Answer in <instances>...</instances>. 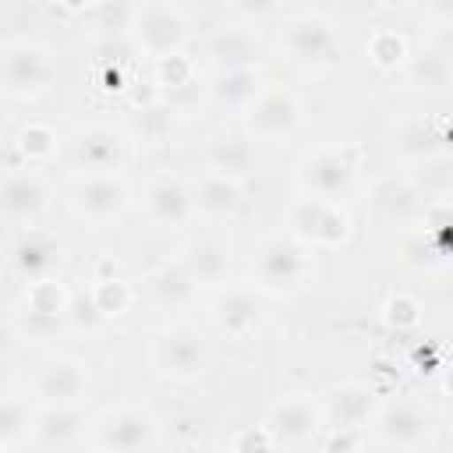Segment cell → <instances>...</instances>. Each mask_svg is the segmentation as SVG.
<instances>
[{
	"instance_id": "484cf974",
	"label": "cell",
	"mask_w": 453,
	"mask_h": 453,
	"mask_svg": "<svg viewBox=\"0 0 453 453\" xmlns=\"http://www.w3.org/2000/svg\"><path fill=\"white\" fill-rule=\"evenodd\" d=\"M11 262H14V269H18L28 283H35V280H46V276L57 273V265H60V248H57V241H50V237L28 230V234H21V241L11 248Z\"/></svg>"
},
{
	"instance_id": "9c48e42d",
	"label": "cell",
	"mask_w": 453,
	"mask_h": 453,
	"mask_svg": "<svg viewBox=\"0 0 453 453\" xmlns=\"http://www.w3.org/2000/svg\"><path fill=\"white\" fill-rule=\"evenodd\" d=\"M159 439V421L145 407H110L92 421V446L106 453H131V449H149Z\"/></svg>"
},
{
	"instance_id": "f546056e",
	"label": "cell",
	"mask_w": 453,
	"mask_h": 453,
	"mask_svg": "<svg viewBox=\"0 0 453 453\" xmlns=\"http://www.w3.org/2000/svg\"><path fill=\"white\" fill-rule=\"evenodd\" d=\"M403 74L414 88H425V92H442L449 81H453V60H446L442 53H435L432 46H421L418 53L407 57L403 64Z\"/></svg>"
},
{
	"instance_id": "277c9868",
	"label": "cell",
	"mask_w": 453,
	"mask_h": 453,
	"mask_svg": "<svg viewBox=\"0 0 453 453\" xmlns=\"http://www.w3.org/2000/svg\"><path fill=\"white\" fill-rule=\"evenodd\" d=\"M280 42H283L287 60L297 64V67H304V71H329L343 57V46H340V35H336L333 21L322 18V14H315V11L294 14L283 25Z\"/></svg>"
},
{
	"instance_id": "ac0fdd59",
	"label": "cell",
	"mask_w": 453,
	"mask_h": 453,
	"mask_svg": "<svg viewBox=\"0 0 453 453\" xmlns=\"http://www.w3.org/2000/svg\"><path fill=\"white\" fill-rule=\"evenodd\" d=\"M145 212L156 226L163 230H180L188 226L195 216H198V205H195V188H188L180 177H152L149 188H145Z\"/></svg>"
},
{
	"instance_id": "2e32d148",
	"label": "cell",
	"mask_w": 453,
	"mask_h": 453,
	"mask_svg": "<svg viewBox=\"0 0 453 453\" xmlns=\"http://www.w3.org/2000/svg\"><path fill=\"white\" fill-rule=\"evenodd\" d=\"M124 159H127L124 134L106 124H88L71 138V166L78 170V177L117 173Z\"/></svg>"
},
{
	"instance_id": "74e56055",
	"label": "cell",
	"mask_w": 453,
	"mask_h": 453,
	"mask_svg": "<svg viewBox=\"0 0 453 453\" xmlns=\"http://www.w3.org/2000/svg\"><path fill=\"white\" fill-rule=\"evenodd\" d=\"M432 21H453V0H425Z\"/></svg>"
},
{
	"instance_id": "8992f818",
	"label": "cell",
	"mask_w": 453,
	"mask_h": 453,
	"mask_svg": "<svg viewBox=\"0 0 453 453\" xmlns=\"http://www.w3.org/2000/svg\"><path fill=\"white\" fill-rule=\"evenodd\" d=\"M294 177H297L301 195L340 202V198L350 195L354 177H357V166H354V156L347 149H340V145H319V149H311V152L301 156Z\"/></svg>"
},
{
	"instance_id": "ba28073f",
	"label": "cell",
	"mask_w": 453,
	"mask_h": 453,
	"mask_svg": "<svg viewBox=\"0 0 453 453\" xmlns=\"http://www.w3.org/2000/svg\"><path fill=\"white\" fill-rule=\"evenodd\" d=\"M241 113H244V131L255 142H287L304 120V106L297 92L283 85H262V92Z\"/></svg>"
},
{
	"instance_id": "8fae6325",
	"label": "cell",
	"mask_w": 453,
	"mask_h": 453,
	"mask_svg": "<svg viewBox=\"0 0 453 453\" xmlns=\"http://www.w3.org/2000/svg\"><path fill=\"white\" fill-rule=\"evenodd\" d=\"M287 230L304 237L308 244L319 248H340L350 237V216L343 212L340 202H326V198H311L301 195L290 212H287Z\"/></svg>"
},
{
	"instance_id": "3957f363",
	"label": "cell",
	"mask_w": 453,
	"mask_h": 453,
	"mask_svg": "<svg viewBox=\"0 0 453 453\" xmlns=\"http://www.w3.org/2000/svg\"><path fill=\"white\" fill-rule=\"evenodd\" d=\"M131 32L134 42L145 57H152L156 64L166 57L184 53L191 28L188 18L180 14V7L173 0H134L131 7Z\"/></svg>"
},
{
	"instance_id": "f1b7e54d",
	"label": "cell",
	"mask_w": 453,
	"mask_h": 453,
	"mask_svg": "<svg viewBox=\"0 0 453 453\" xmlns=\"http://www.w3.org/2000/svg\"><path fill=\"white\" fill-rule=\"evenodd\" d=\"M326 418L340 428H365L372 418V389L361 382H343L326 396Z\"/></svg>"
},
{
	"instance_id": "836d02e7",
	"label": "cell",
	"mask_w": 453,
	"mask_h": 453,
	"mask_svg": "<svg viewBox=\"0 0 453 453\" xmlns=\"http://www.w3.org/2000/svg\"><path fill=\"white\" fill-rule=\"evenodd\" d=\"M88 294H92V301H96V308H99L103 319H117V315H124V311L131 308V301H134V290H131L124 280H117V276L96 280V283L88 287Z\"/></svg>"
},
{
	"instance_id": "4dcf8cb0",
	"label": "cell",
	"mask_w": 453,
	"mask_h": 453,
	"mask_svg": "<svg viewBox=\"0 0 453 453\" xmlns=\"http://www.w3.org/2000/svg\"><path fill=\"white\" fill-rule=\"evenodd\" d=\"M32 407H28V400L21 396V393H14V389H7V396H4V403H0V453H11V449H18L21 442H28V435H32Z\"/></svg>"
},
{
	"instance_id": "7a4b0ae2",
	"label": "cell",
	"mask_w": 453,
	"mask_h": 453,
	"mask_svg": "<svg viewBox=\"0 0 453 453\" xmlns=\"http://www.w3.org/2000/svg\"><path fill=\"white\" fill-rule=\"evenodd\" d=\"M0 78H4L7 99H18V103L39 99L57 81V57L50 46H42L35 39H11L4 46Z\"/></svg>"
},
{
	"instance_id": "cb8c5ba5",
	"label": "cell",
	"mask_w": 453,
	"mask_h": 453,
	"mask_svg": "<svg viewBox=\"0 0 453 453\" xmlns=\"http://www.w3.org/2000/svg\"><path fill=\"white\" fill-rule=\"evenodd\" d=\"M198 283H195V276L188 273V265L180 262V255H173V258H163L152 273H149V294H152V301L163 308V311H180V308H188L195 297H198Z\"/></svg>"
},
{
	"instance_id": "603a6c76",
	"label": "cell",
	"mask_w": 453,
	"mask_h": 453,
	"mask_svg": "<svg viewBox=\"0 0 453 453\" xmlns=\"http://www.w3.org/2000/svg\"><path fill=\"white\" fill-rule=\"evenodd\" d=\"M389 149H393V156H400L411 166V163H418L425 156L442 152L446 149V131L435 120L418 117V113L414 117H400L393 134H389Z\"/></svg>"
},
{
	"instance_id": "5b68a950",
	"label": "cell",
	"mask_w": 453,
	"mask_h": 453,
	"mask_svg": "<svg viewBox=\"0 0 453 453\" xmlns=\"http://www.w3.org/2000/svg\"><path fill=\"white\" fill-rule=\"evenodd\" d=\"M152 365L163 379L195 382L212 365V343L191 326H170L152 343Z\"/></svg>"
},
{
	"instance_id": "9a60e30c",
	"label": "cell",
	"mask_w": 453,
	"mask_h": 453,
	"mask_svg": "<svg viewBox=\"0 0 453 453\" xmlns=\"http://www.w3.org/2000/svg\"><path fill=\"white\" fill-rule=\"evenodd\" d=\"M0 202H4V219L11 226L32 230L42 219V212L50 209V188H46V180L28 163L25 166H11L4 173Z\"/></svg>"
},
{
	"instance_id": "4316f807",
	"label": "cell",
	"mask_w": 453,
	"mask_h": 453,
	"mask_svg": "<svg viewBox=\"0 0 453 453\" xmlns=\"http://www.w3.org/2000/svg\"><path fill=\"white\" fill-rule=\"evenodd\" d=\"M262 92V78L258 67H230V71H216L209 78V96L216 106L226 110H248V103Z\"/></svg>"
},
{
	"instance_id": "4fadbf2b",
	"label": "cell",
	"mask_w": 453,
	"mask_h": 453,
	"mask_svg": "<svg viewBox=\"0 0 453 453\" xmlns=\"http://www.w3.org/2000/svg\"><path fill=\"white\" fill-rule=\"evenodd\" d=\"M265 315V290L258 283H223L212 297V322L223 336L244 340Z\"/></svg>"
},
{
	"instance_id": "30bf717a",
	"label": "cell",
	"mask_w": 453,
	"mask_h": 453,
	"mask_svg": "<svg viewBox=\"0 0 453 453\" xmlns=\"http://www.w3.org/2000/svg\"><path fill=\"white\" fill-rule=\"evenodd\" d=\"M67 202L78 219L92 226H106L131 209V191L117 173H96V177H78L67 191Z\"/></svg>"
},
{
	"instance_id": "e0dca14e",
	"label": "cell",
	"mask_w": 453,
	"mask_h": 453,
	"mask_svg": "<svg viewBox=\"0 0 453 453\" xmlns=\"http://www.w3.org/2000/svg\"><path fill=\"white\" fill-rule=\"evenodd\" d=\"M368 205H372V212L386 226H400V230L421 226V219L428 212V202L414 191V184L407 177H382V180H375V188L368 195Z\"/></svg>"
},
{
	"instance_id": "ffe728a7",
	"label": "cell",
	"mask_w": 453,
	"mask_h": 453,
	"mask_svg": "<svg viewBox=\"0 0 453 453\" xmlns=\"http://www.w3.org/2000/svg\"><path fill=\"white\" fill-rule=\"evenodd\" d=\"M202 156H205V166L216 170V173H226V177H237L244 180L251 170H255V138L248 131H230V127H219L205 138L202 145Z\"/></svg>"
},
{
	"instance_id": "5bb4252c",
	"label": "cell",
	"mask_w": 453,
	"mask_h": 453,
	"mask_svg": "<svg viewBox=\"0 0 453 453\" xmlns=\"http://www.w3.org/2000/svg\"><path fill=\"white\" fill-rule=\"evenodd\" d=\"M32 400L39 407H53V403H78L88 389V368L78 357L67 354H53L46 361H39V368L32 372Z\"/></svg>"
},
{
	"instance_id": "6da1fadb",
	"label": "cell",
	"mask_w": 453,
	"mask_h": 453,
	"mask_svg": "<svg viewBox=\"0 0 453 453\" xmlns=\"http://www.w3.org/2000/svg\"><path fill=\"white\" fill-rule=\"evenodd\" d=\"M251 273H255V283L265 294H283V297L297 294L315 276V244H308L304 237H297L290 230L269 234L255 248Z\"/></svg>"
},
{
	"instance_id": "d590c367",
	"label": "cell",
	"mask_w": 453,
	"mask_h": 453,
	"mask_svg": "<svg viewBox=\"0 0 453 453\" xmlns=\"http://www.w3.org/2000/svg\"><path fill=\"white\" fill-rule=\"evenodd\" d=\"M283 7V0H230V11L241 21H265Z\"/></svg>"
},
{
	"instance_id": "7402d4cb",
	"label": "cell",
	"mask_w": 453,
	"mask_h": 453,
	"mask_svg": "<svg viewBox=\"0 0 453 453\" xmlns=\"http://www.w3.org/2000/svg\"><path fill=\"white\" fill-rule=\"evenodd\" d=\"M205 57L212 60L216 71L258 67L262 64V42L248 25H230V28H216L205 39Z\"/></svg>"
},
{
	"instance_id": "52a82bcc",
	"label": "cell",
	"mask_w": 453,
	"mask_h": 453,
	"mask_svg": "<svg viewBox=\"0 0 453 453\" xmlns=\"http://www.w3.org/2000/svg\"><path fill=\"white\" fill-rule=\"evenodd\" d=\"M372 428H375V442L389 446V449H421V446L435 442V421H432L428 407L411 396L386 400L375 411Z\"/></svg>"
},
{
	"instance_id": "8d00e7d4",
	"label": "cell",
	"mask_w": 453,
	"mask_h": 453,
	"mask_svg": "<svg viewBox=\"0 0 453 453\" xmlns=\"http://www.w3.org/2000/svg\"><path fill=\"white\" fill-rule=\"evenodd\" d=\"M425 46H432L435 53H442L446 60H453V21H435Z\"/></svg>"
},
{
	"instance_id": "44dd1931",
	"label": "cell",
	"mask_w": 453,
	"mask_h": 453,
	"mask_svg": "<svg viewBox=\"0 0 453 453\" xmlns=\"http://www.w3.org/2000/svg\"><path fill=\"white\" fill-rule=\"evenodd\" d=\"M180 262L188 265V273L195 276L198 287H209V290H219L223 283H230V244L212 237V234H202V237H191L180 251Z\"/></svg>"
},
{
	"instance_id": "d4e9b609",
	"label": "cell",
	"mask_w": 453,
	"mask_h": 453,
	"mask_svg": "<svg viewBox=\"0 0 453 453\" xmlns=\"http://www.w3.org/2000/svg\"><path fill=\"white\" fill-rule=\"evenodd\" d=\"M403 177L414 184V191L428 205H439V202H449L453 198V156L446 149L435 152V156H425V159L411 163Z\"/></svg>"
},
{
	"instance_id": "e575fe53",
	"label": "cell",
	"mask_w": 453,
	"mask_h": 453,
	"mask_svg": "<svg viewBox=\"0 0 453 453\" xmlns=\"http://www.w3.org/2000/svg\"><path fill=\"white\" fill-rule=\"evenodd\" d=\"M421 319V304L411 297V294H396V297H389V304H386V322L389 326H414Z\"/></svg>"
},
{
	"instance_id": "ab89813d",
	"label": "cell",
	"mask_w": 453,
	"mask_h": 453,
	"mask_svg": "<svg viewBox=\"0 0 453 453\" xmlns=\"http://www.w3.org/2000/svg\"><path fill=\"white\" fill-rule=\"evenodd\" d=\"M386 7H403V4H411V0H382Z\"/></svg>"
},
{
	"instance_id": "d6986e66",
	"label": "cell",
	"mask_w": 453,
	"mask_h": 453,
	"mask_svg": "<svg viewBox=\"0 0 453 453\" xmlns=\"http://www.w3.org/2000/svg\"><path fill=\"white\" fill-rule=\"evenodd\" d=\"M28 442L35 449H74L85 442V414L78 403H53L39 407L32 418Z\"/></svg>"
},
{
	"instance_id": "83f0119b",
	"label": "cell",
	"mask_w": 453,
	"mask_h": 453,
	"mask_svg": "<svg viewBox=\"0 0 453 453\" xmlns=\"http://www.w3.org/2000/svg\"><path fill=\"white\" fill-rule=\"evenodd\" d=\"M195 205L209 219L234 216L237 205H241V180L226 177V173H216V170H205L202 180L195 184Z\"/></svg>"
},
{
	"instance_id": "7c38bea8",
	"label": "cell",
	"mask_w": 453,
	"mask_h": 453,
	"mask_svg": "<svg viewBox=\"0 0 453 453\" xmlns=\"http://www.w3.org/2000/svg\"><path fill=\"white\" fill-rule=\"evenodd\" d=\"M265 425H269V432L276 435V442H290V446L315 442L319 432H326V425H329V418H326V400L315 396V393L283 396V400H276V403L265 411Z\"/></svg>"
},
{
	"instance_id": "1f68e13d",
	"label": "cell",
	"mask_w": 453,
	"mask_h": 453,
	"mask_svg": "<svg viewBox=\"0 0 453 453\" xmlns=\"http://www.w3.org/2000/svg\"><path fill=\"white\" fill-rule=\"evenodd\" d=\"M57 145H60L57 127H50L46 120H28V124H21V131L14 134V149H18V156H21L28 166L53 159Z\"/></svg>"
},
{
	"instance_id": "d6a6232c",
	"label": "cell",
	"mask_w": 453,
	"mask_h": 453,
	"mask_svg": "<svg viewBox=\"0 0 453 453\" xmlns=\"http://www.w3.org/2000/svg\"><path fill=\"white\" fill-rule=\"evenodd\" d=\"M368 57L375 67L382 71H393V67H403L411 50H407V39L396 32V28H379L372 39H368Z\"/></svg>"
},
{
	"instance_id": "f35d334b",
	"label": "cell",
	"mask_w": 453,
	"mask_h": 453,
	"mask_svg": "<svg viewBox=\"0 0 453 453\" xmlns=\"http://www.w3.org/2000/svg\"><path fill=\"white\" fill-rule=\"evenodd\" d=\"M442 386H446V389H449V393H453V368H449V372H446V379H442Z\"/></svg>"
}]
</instances>
